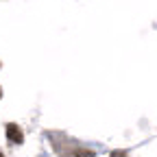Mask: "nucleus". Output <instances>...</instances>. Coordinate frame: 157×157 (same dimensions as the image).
Returning <instances> with one entry per match:
<instances>
[{
	"instance_id": "f03ea898",
	"label": "nucleus",
	"mask_w": 157,
	"mask_h": 157,
	"mask_svg": "<svg viewBox=\"0 0 157 157\" xmlns=\"http://www.w3.org/2000/svg\"><path fill=\"white\" fill-rule=\"evenodd\" d=\"M111 157H127L124 153H111Z\"/></svg>"
},
{
	"instance_id": "7ed1b4c3",
	"label": "nucleus",
	"mask_w": 157,
	"mask_h": 157,
	"mask_svg": "<svg viewBox=\"0 0 157 157\" xmlns=\"http://www.w3.org/2000/svg\"><path fill=\"white\" fill-rule=\"evenodd\" d=\"M0 157H5V155H2V153H0Z\"/></svg>"
},
{
	"instance_id": "f257e3e1",
	"label": "nucleus",
	"mask_w": 157,
	"mask_h": 157,
	"mask_svg": "<svg viewBox=\"0 0 157 157\" xmlns=\"http://www.w3.org/2000/svg\"><path fill=\"white\" fill-rule=\"evenodd\" d=\"M7 137H9V142H13V144H22V131H20V127H15V124H7Z\"/></svg>"
}]
</instances>
